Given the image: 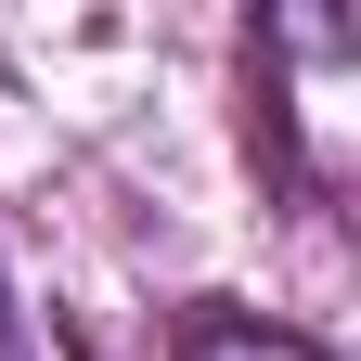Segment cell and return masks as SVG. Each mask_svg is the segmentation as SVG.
Here are the masks:
<instances>
[{"label": "cell", "instance_id": "obj_2", "mask_svg": "<svg viewBox=\"0 0 361 361\" xmlns=\"http://www.w3.org/2000/svg\"><path fill=\"white\" fill-rule=\"evenodd\" d=\"M0 361H13V323H0Z\"/></svg>", "mask_w": 361, "mask_h": 361}, {"label": "cell", "instance_id": "obj_1", "mask_svg": "<svg viewBox=\"0 0 361 361\" xmlns=\"http://www.w3.org/2000/svg\"><path fill=\"white\" fill-rule=\"evenodd\" d=\"M180 361H336L323 336H297V323H245V310H207L194 336H180Z\"/></svg>", "mask_w": 361, "mask_h": 361}]
</instances>
